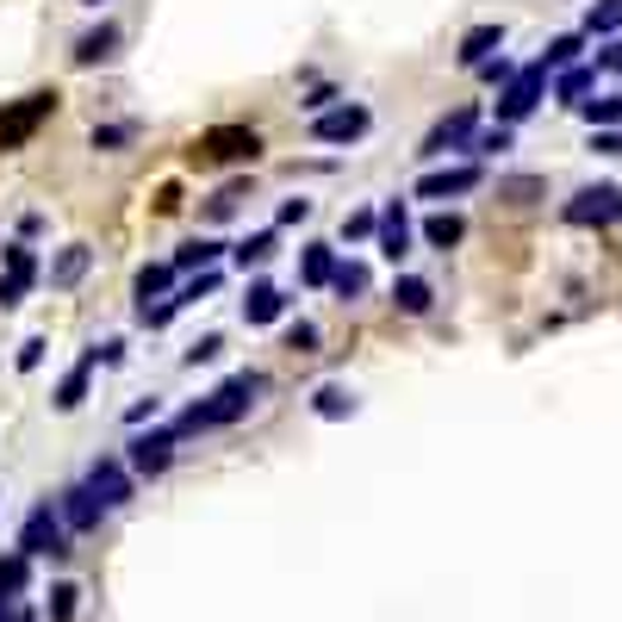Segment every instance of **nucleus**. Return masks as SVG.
<instances>
[{"mask_svg": "<svg viewBox=\"0 0 622 622\" xmlns=\"http://www.w3.org/2000/svg\"><path fill=\"white\" fill-rule=\"evenodd\" d=\"M76 610H81V585H50V598H44V617L50 622H76Z\"/></svg>", "mask_w": 622, "mask_h": 622, "instance_id": "72a5a7b5", "label": "nucleus"}, {"mask_svg": "<svg viewBox=\"0 0 622 622\" xmlns=\"http://www.w3.org/2000/svg\"><path fill=\"white\" fill-rule=\"evenodd\" d=\"M591 94V69H579V62H566L561 81H554V100H566V106H579V100Z\"/></svg>", "mask_w": 622, "mask_h": 622, "instance_id": "e433bc0d", "label": "nucleus"}, {"mask_svg": "<svg viewBox=\"0 0 622 622\" xmlns=\"http://www.w3.org/2000/svg\"><path fill=\"white\" fill-rule=\"evenodd\" d=\"M355 411H361V399H355L349 387H336V380H324V387L311 392V417H324V424H343Z\"/></svg>", "mask_w": 622, "mask_h": 622, "instance_id": "4be33fe9", "label": "nucleus"}, {"mask_svg": "<svg viewBox=\"0 0 622 622\" xmlns=\"http://www.w3.org/2000/svg\"><path fill=\"white\" fill-rule=\"evenodd\" d=\"M311 218V199L299 194V199H280V212H274V231H287V224H306Z\"/></svg>", "mask_w": 622, "mask_h": 622, "instance_id": "c03bdc74", "label": "nucleus"}, {"mask_svg": "<svg viewBox=\"0 0 622 622\" xmlns=\"http://www.w3.org/2000/svg\"><path fill=\"white\" fill-rule=\"evenodd\" d=\"M368 287H373L368 262H343V255H336V274H331V292H336V299L349 306V299H361V292H368Z\"/></svg>", "mask_w": 622, "mask_h": 622, "instance_id": "c85d7f7f", "label": "nucleus"}, {"mask_svg": "<svg viewBox=\"0 0 622 622\" xmlns=\"http://www.w3.org/2000/svg\"><path fill=\"white\" fill-rule=\"evenodd\" d=\"M57 510H62V523H69V535H94L100 517H106V505H100V498H94L88 486H81V480L57 492Z\"/></svg>", "mask_w": 622, "mask_h": 622, "instance_id": "2eb2a0df", "label": "nucleus"}, {"mask_svg": "<svg viewBox=\"0 0 622 622\" xmlns=\"http://www.w3.org/2000/svg\"><path fill=\"white\" fill-rule=\"evenodd\" d=\"M20 299H25V287L13 280V274H0V311H13Z\"/></svg>", "mask_w": 622, "mask_h": 622, "instance_id": "3c124183", "label": "nucleus"}, {"mask_svg": "<svg viewBox=\"0 0 622 622\" xmlns=\"http://www.w3.org/2000/svg\"><path fill=\"white\" fill-rule=\"evenodd\" d=\"M262 392H268V373H262V368H243V373H231L224 387H212L206 399H194V405L181 411L169 429H175L181 442H187V436H212V429H231V424H243V417L255 411V399H262Z\"/></svg>", "mask_w": 622, "mask_h": 622, "instance_id": "f257e3e1", "label": "nucleus"}, {"mask_svg": "<svg viewBox=\"0 0 622 622\" xmlns=\"http://www.w3.org/2000/svg\"><path fill=\"white\" fill-rule=\"evenodd\" d=\"M331 274H336V243H306L299 250V287H331Z\"/></svg>", "mask_w": 622, "mask_h": 622, "instance_id": "5701e85b", "label": "nucleus"}, {"mask_svg": "<svg viewBox=\"0 0 622 622\" xmlns=\"http://www.w3.org/2000/svg\"><path fill=\"white\" fill-rule=\"evenodd\" d=\"M69 523H62V510H57V498H38V505L25 510V523H20V554H32V561H62L69 554Z\"/></svg>", "mask_w": 622, "mask_h": 622, "instance_id": "20e7f679", "label": "nucleus"}, {"mask_svg": "<svg viewBox=\"0 0 622 622\" xmlns=\"http://www.w3.org/2000/svg\"><path fill=\"white\" fill-rule=\"evenodd\" d=\"M561 218L573 224V231H591V224H617L622 218V187H610V181H598V187H579V194L561 206Z\"/></svg>", "mask_w": 622, "mask_h": 622, "instance_id": "0eeeda50", "label": "nucleus"}, {"mask_svg": "<svg viewBox=\"0 0 622 622\" xmlns=\"http://www.w3.org/2000/svg\"><path fill=\"white\" fill-rule=\"evenodd\" d=\"M156 417H162V399L150 392V399H137V405L125 411V429H137V424H156Z\"/></svg>", "mask_w": 622, "mask_h": 622, "instance_id": "a18cd8bd", "label": "nucleus"}, {"mask_svg": "<svg viewBox=\"0 0 622 622\" xmlns=\"http://www.w3.org/2000/svg\"><path fill=\"white\" fill-rule=\"evenodd\" d=\"M88 361H94V368H118V361H125V336H106V343H88Z\"/></svg>", "mask_w": 622, "mask_h": 622, "instance_id": "79ce46f5", "label": "nucleus"}, {"mask_svg": "<svg viewBox=\"0 0 622 622\" xmlns=\"http://www.w3.org/2000/svg\"><path fill=\"white\" fill-rule=\"evenodd\" d=\"M7 622H38V617H32V610H20V603H13V617H7Z\"/></svg>", "mask_w": 622, "mask_h": 622, "instance_id": "5fc2aeb1", "label": "nucleus"}, {"mask_svg": "<svg viewBox=\"0 0 622 622\" xmlns=\"http://www.w3.org/2000/svg\"><path fill=\"white\" fill-rule=\"evenodd\" d=\"M498 50H505V25H498V20H486V25H473V32L461 38L454 62H461V69H480V62H486V57H498Z\"/></svg>", "mask_w": 622, "mask_h": 622, "instance_id": "f3484780", "label": "nucleus"}, {"mask_svg": "<svg viewBox=\"0 0 622 622\" xmlns=\"http://www.w3.org/2000/svg\"><path fill=\"white\" fill-rule=\"evenodd\" d=\"M131 292H137V306L169 299V292H175V262H143V268H137V280H131Z\"/></svg>", "mask_w": 622, "mask_h": 622, "instance_id": "393cba45", "label": "nucleus"}, {"mask_svg": "<svg viewBox=\"0 0 622 622\" xmlns=\"http://www.w3.org/2000/svg\"><path fill=\"white\" fill-rule=\"evenodd\" d=\"M280 311H287V292L268 287V280H250V292H243V324L255 331V324H274Z\"/></svg>", "mask_w": 622, "mask_h": 622, "instance_id": "412c9836", "label": "nucleus"}, {"mask_svg": "<svg viewBox=\"0 0 622 622\" xmlns=\"http://www.w3.org/2000/svg\"><path fill=\"white\" fill-rule=\"evenodd\" d=\"M20 237L32 243V237H44V212H20Z\"/></svg>", "mask_w": 622, "mask_h": 622, "instance_id": "603ef678", "label": "nucleus"}, {"mask_svg": "<svg viewBox=\"0 0 622 622\" xmlns=\"http://www.w3.org/2000/svg\"><path fill=\"white\" fill-rule=\"evenodd\" d=\"M480 181H486V169H480V162H454V169H424V175H417V187H411V199H436V206H442V199L473 194Z\"/></svg>", "mask_w": 622, "mask_h": 622, "instance_id": "f8f14e48", "label": "nucleus"}, {"mask_svg": "<svg viewBox=\"0 0 622 622\" xmlns=\"http://www.w3.org/2000/svg\"><path fill=\"white\" fill-rule=\"evenodd\" d=\"M0 268L13 274V280H20L25 292L38 287V274H44V268H38V250H32L25 237H20V243H7V250H0Z\"/></svg>", "mask_w": 622, "mask_h": 622, "instance_id": "cd10ccee", "label": "nucleus"}, {"mask_svg": "<svg viewBox=\"0 0 622 622\" xmlns=\"http://www.w3.org/2000/svg\"><path fill=\"white\" fill-rule=\"evenodd\" d=\"M175 448H181L175 429H156V424L143 429V424H137L131 442H125V466H131L137 480H162V473L175 466Z\"/></svg>", "mask_w": 622, "mask_h": 622, "instance_id": "39448f33", "label": "nucleus"}, {"mask_svg": "<svg viewBox=\"0 0 622 622\" xmlns=\"http://www.w3.org/2000/svg\"><path fill=\"white\" fill-rule=\"evenodd\" d=\"M373 243H380V255H387L392 268L411 255V243H417V231H411V206L405 194H392L387 206H380V218H373Z\"/></svg>", "mask_w": 622, "mask_h": 622, "instance_id": "9b49d317", "label": "nucleus"}, {"mask_svg": "<svg viewBox=\"0 0 622 622\" xmlns=\"http://www.w3.org/2000/svg\"><path fill=\"white\" fill-rule=\"evenodd\" d=\"M603 69H622V44H610V50H603Z\"/></svg>", "mask_w": 622, "mask_h": 622, "instance_id": "864d4df0", "label": "nucleus"}, {"mask_svg": "<svg viewBox=\"0 0 622 622\" xmlns=\"http://www.w3.org/2000/svg\"><path fill=\"white\" fill-rule=\"evenodd\" d=\"M0 591H7V598H25V591H32V554H20V548L0 554Z\"/></svg>", "mask_w": 622, "mask_h": 622, "instance_id": "c756f323", "label": "nucleus"}, {"mask_svg": "<svg viewBox=\"0 0 622 622\" xmlns=\"http://www.w3.org/2000/svg\"><path fill=\"white\" fill-rule=\"evenodd\" d=\"M57 106H62L57 88H32V94H20V100H0V156H20L25 143L57 118Z\"/></svg>", "mask_w": 622, "mask_h": 622, "instance_id": "7ed1b4c3", "label": "nucleus"}, {"mask_svg": "<svg viewBox=\"0 0 622 622\" xmlns=\"http://www.w3.org/2000/svg\"><path fill=\"white\" fill-rule=\"evenodd\" d=\"M255 194V175H237V181H224L206 206H199V224H224V218H237L243 212V199Z\"/></svg>", "mask_w": 622, "mask_h": 622, "instance_id": "dca6fc26", "label": "nucleus"}, {"mask_svg": "<svg viewBox=\"0 0 622 622\" xmlns=\"http://www.w3.org/2000/svg\"><path fill=\"white\" fill-rule=\"evenodd\" d=\"M218 355H224V336L206 331L199 343H187V349H181V368H206V361H218Z\"/></svg>", "mask_w": 622, "mask_h": 622, "instance_id": "4c0bfd02", "label": "nucleus"}, {"mask_svg": "<svg viewBox=\"0 0 622 622\" xmlns=\"http://www.w3.org/2000/svg\"><path fill=\"white\" fill-rule=\"evenodd\" d=\"M181 206H187V199H181V187H175V181H169V187L156 194V206H150V212H156V218H175Z\"/></svg>", "mask_w": 622, "mask_h": 622, "instance_id": "09e8293b", "label": "nucleus"}, {"mask_svg": "<svg viewBox=\"0 0 622 622\" xmlns=\"http://www.w3.org/2000/svg\"><path fill=\"white\" fill-rule=\"evenodd\" d=\"M81 486L94 492L106 510H125L137 498V473L125 466V454H100V461L88 466V480H81Z\"/></svg>", "mask_w": 622, "mask_h": 622, "instance_id": "1a4fd4ad", "label": "nucleus"}, {"mask_svg": "<svg viewBox=\"0 0 622 622\" xmlns=\"http://www.w3.org/2000/svg\"><path fill=\"white\" fill-rule=\"evenodd\" d=\"M622 25V0H591V13H585V38H610Z\"/></svg>", "mask_w": 622, "mask_h": 622, "instance_id": "c9c22d12", "label": "nucleus"}, {"mask_svg": "<svg viewBox=\"0 0 622 622\" xmlns=\"http://www.w3.org/2000/svg\"><path fill=\"white\" fill-rule=\"evenodd\" d=\"M429 306H436V287H429L424 274H399V280H392V311H399V318H424Z\"/></svg>", "mask_w": 622, "mask_h": 622, "instance_id": "6ab92c4d", "label": "nucleus"}, {"mask_svg": "<svg viewBox=\"0 0 622 622\" xmlns=\"http://www.w3.org/2000/svg\"><path fill=\"white\" fill-rule=\"evenodd\" d=\"M417 237H424L429 250H442V255H448V250H454V243L466 237V218H461V212H429Z\"/></svg>", "mask_w": 622, "mask_h": 622, "instance_id": "bb28decb", "label": "nucleus"}, {"mask_svg": "<svg viewBox=\"0 0 622 622\" xmlns=\"http://www.w3.org/2000/svg\"><path fill=\"white\" fill-rule=\"evenodd\" d=\"M224 255H231V243H224V237H187V243H181V250H175V274H194V268H218Z\"/></svg>", "mask_w": 622, "mask_h": 622, "instance_id": "aec40b11", "label": "nucleus"}, {"mask_svg": "<svg viewBox=\"0 0 622 622\" xmlns=\"http://www.w3.org/2000/svg\"><path fill=\"white\" fill-rule=\"evenodd\" d=\"M336 100H343V88H336V81H318V88L299 94V113H324V106H336Z\"/></svg>", "mask_w": 622, "mask_h": 622, "instance_id": "a19ab883", "label": "nucleus"}, {"mask_svg": "<svg viewBox=\"0 0 622 622\" xmlns=\"http://www.w3.org/2000/svg\"><path fill=\"white\" fill-rule=\"evenodd\" d=\"M579 50H585V32H566V38H554V44H548V50H542L535 62H542L548 76H561L566 62H579Z\"/></svg>", "mask_w": 622, "mask_h": 622, "instance_id": "7c9ffc66", "label": "nucleus"}, {"mask_svg": "<svg viewBox=\"0 0 622 622\" xmlns=\"http://www.w3.org/2000/svg\"><path fill=\"white\" fill-rule=\"evenodd\" d=\"M579 118L591 125V131H603V125H622V94H598V100H579Z\"/></svg>", "mask_w": 622, "mask_h": 622, "instance_id": "2f4dec72", "label": "nucleus"}, {"mask_svg": "<svg viewBox=\"0 0 622 622\" xmlns=\"http://www.w3.org/2000/svg\"><path fill=\"white\" fill-rule=\"evenodd\" d=\"M137 137H143V125H137V118H106V125H94V131H88V150L118 156V150H131Z\"/></svg>", "mask_w": 622, "mask_h": 622, "instance_id": "b1692460", "label": "nucleus"}, {"mask_svg": "<svg viewBox=\"0 0 622 622\" xmlns=\"http://www.w3.org/2000/svg\"><path fill=\"white\" fill-rule=\"evenodd\" d=\"M255 156H262L255 125H206L187 143V169H255Z\"/></svg>", "mask_w": 622, "mask_h": 622, "instance_id": "f03ea898", "label": "nucleus"}, {"mask_svg": "<svg viewBox=\"0 0 622 622\" xmlns=\"http://www.w3.org/2000/svg\"><path fill=\"white\" fill-rule=\"evenodd\" d=\"M118 44H125V25H118V20H100V25H88V32L69 44V62H76V69H100V62L118 57Z\"/></svg>", "mask_w": 622, "mask_h": 622, "instance_id": "ddd939ff", "label": "nucleus"}, {"mask_svg": "<svg viewBox=\"0 0 622 622\" xmlns=\"http://www.w3.org/2000/svg\"><path fill=\"white\" fill-rule=\"evenodd\" d=\"M373 218H380L373 206H355V212L343 218V243H368V237H373Z\"/></svg>", "mask_w": 622, "mask_h": 622, "instance_id": "ea45409f", "label": "nucleus"}, {"mask_svg": "<svg viewBox=\"0 0 622 622\" xmlns=\"http://www.w3.org/2000/svg\"><path fill=\"white\" fill-rule=\"evenodd\" d=\"M287 175H336V156H311V162H287Z\"/></svg>", "mask_w": 622, "mask_h": 622, "instance_id": "8fccbe9b", "label": "nucleus"}, {"mask_svg": "<svg viewBox=\"0 0 622 622\" xmlns=\"http://www.w3.org/2000/svg\"><path fill=\"white\" fill-rule=\"evenodd\" d=\"M280 343H287V355H318V349H324V331H318L311 318H292Z\"/></svg>", "mask_w": 622, "mask_h": 622, "instance_id": "f704fd0d", "label": "nucleus"}, {"mask_svg": "<svg viewBox=\"0 0 622 622\" xmlns=\"http://www.w3.org/2000/svg\"><path fill=\"white\" fill-rule=\"evenodd\" d=\"M480 76H486L492 88H505V81L517 76V62H510V57H486V62H480Z\"/></svg>", "mask_w": 622, "mask_h": 622, "instance_id": "49530a36", "label": "nucleus"}, {"mask_svg": "<svg viewBox=\"0 0 622 622\" xmlns=\"http://www.w3.org/2000/svg\"><path fill=\"white\" fill-rule=\"evenodd\" d=\"M548 181L542 175H498V199H510V206H529V199H542Z\"/></svg>", "mask_w": 622, "mask_h": 622, "instance_id": "473e14b6", "label": "nucleus"}, {"mask_svg": "<svg viewBox=\"0 0 622 622\" xmlns=\"http://www.w3.org/2000/svg\"><path fill=\"white\" fill-rule=\"evenodd\" d=\"M373 131V106L361 100H336L324 113H311V143H361Z\"/></svg>", "mask_w": 622, "mask_h": 622, "instance_id": "423d86ee", "label": "nucleus"}, {"mask_svg": "<svg viewBox=\"0 0 622 622\" xmlns=\"http://www.w3.org/2000/svg\"><path fill=\"white\" fill-rule=\"evenodd\" d=\"M473 131H480V106H454V113H442L424 131L417 156H424V162H442L448 150H466V137H473Z\"/></svg>", "mask_w": 622, "mask_h": 622, "instance_id": "9d476101", "label": "nucleus"}, {"mask_svg": "<svg viewBox=\"0 0 622 622\" xmlns=\"http://www.w3.org/2000/svg\"><path fill=\"white\" fill-rule=\"evenodd\" d=\"M591 150H598V156H622V125H603V131H591Z\"/></svg>", "mask_w": 622, "mask_h": 622, "instance_id": "de8ad7c7", "label": "nucleus"}, {"mask_svg": "<svg viewBox=\"0 0 622 622\" xmlns=\"http://www.w3.org/2000/svg\"><path fill=\"white\" fill-rule=\"evenodd\" d=\"M88 268H94V243H62V250L50 255L44 280H50V292H76L81 280H88Z\"/></svg>", "mask_w": 622, "mask_h": 622, "instance_id": "4468645a", "label": "nucleus"}, {"mask_svg": "<svg viewBox=\"0 0 622 622\" xmlns=\"http://www.w3.org/2000/svg\"><path fill=\"white\" fill-rule=\"evenodd\" d=\"M542 94H548V69H542V62L517 69V76L498 88V125H523V118L542 106Z\"/></svg>", "mask_w": 622, "mask_h": 622, "instance_id": "6e6552de", "label": "nucleus"}, {"mask_svg": "<svg viewBox=\"0 0 622 622\" xmlns=\"http://www.w3.org/2000/svg\"><path fill=\"white\" fill-rule=\"evenodd\" d=\"M88 392H94V361L81 355L76 368H69V373L57 380V392H50V405H57L62 417H69V411H81V405H88Z\"/></svg>", "mask_w": 622, "mask_h": 622, "instance_id": "a211bd4d", "label": "nucleus"}, {"mask_svg": "<svg viewBox=\"0 0 622 622\" xmlns=\"http://www.w3.org/2000/svg\"><path fill=\"white\" fill-rule=\"evenodd\" d=\"M274 250H280V231H250L243 243H231V262L250 274V268H262V262H274Z\"/></svg>", "mask_w": 622, "mask_h": 622, "instance_id": "a878e982", "label": "nucleus"}, {"mask_svg": "<svg viewBox=\"0 0 622 622\" xmlns=\"http://www.w3.org/2000/svg\"><path fill=\"white\" fill-rule=\"evenodd\" d=\"M81 7H100V0H81Z\"/></svg>", "mask_w": 622, "mask_h": 622, "instance_id": "6e6d98bb", "label": "nucleus"}, {"mask_svg": "<svg viewBox=\"0 0 622 622\" xmlns=\"http://www.w3.org/2000/svg\"><path fill=\"white\" fill-rule=\"evenodd\" d=\"M44 349H50L44 336H25L20 355H13V368H20V373H38V368H44Z\"/></svg>", "mask_w": 622, "mask_h": 622, "instance_id": "37998d69", "label": "nucleus"}, {"mask_svg": "<svg viewBox=\"0 0 622 622\" xmlns=\"http://www.w3.org/2000/svg\"><path fill=\"white\" fill-rule=\"evenodd\" d=\"M510 137H517V125H498V131H473V137H466V150H473V156H505V150H510Z\"/></svg>", "mask_w": 622, "mask_h": 622, "instance_id": "58836bf2", "label": "nucleus"}]
</instances>
